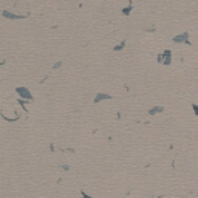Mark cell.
I'll use <instances>...</instances> for the list:
<instances>
[{
    "label": "cell",
    "instance_id": "cell-1",
    "mask_svg": "<svg viewBox=\"0 0 198 198\" xmlns=\"http://www.w3.org/2000/svg\"><path fill=\"white\" fill-rule=\"evenodd\" d=\"M158 60L161 62V64H164V65H169V64H170V60H172V53H170L169 50H166L163 54H160Z\"/></svg>",
    "mask_w": 198,
    "mask_h": 198
},
{
    "label": "cell",
    "instance_id": "cell-2",
    "mask_svg": "<svg viewBox=\"0 0 198 198\" xmlns=\"http://www.w3.org/2000/svg\"><path fill=\"white\" fill-rule=\"evenodd\" d=\"M17 93H19L22 98L28 99V101H31V99H33V96H31V93H30L26 88H23V87H19V88H17Z\"/></svg>",
    "mask_w": 198,
    "mask_h": 198
},
{
    "label": "cell",
    "instance_id": "cell-3",
    "mask_svg": "<svg viewBox=\"0 0 198 198\" xmlns=\"http://www.w3.org/2000/svg\"><path fill=\"white\" fill-rule=\"evenodd\" d=\"M173 42H186V43H189V34L187 33H183V34H179V36H177V37H173Z\"/></svg>",
    "mask_w": 198,
    "mask_h": 198
},
{
    "label": "cell",
    "instance_id": "cell-4",
    "mask_svg": "<svg viewBox=\"0 0 198 198\" xmlns=\"http://www.w3.org/2000/svg\"><path fill=\"white\" fill-rule=\"evenodd\" d=\"M105 99H111L110 94H104V93H99L96 99H94V102H101V101H105Z\"/></svg>",
    "mask_w": 198,
    "mask_h": 198
},
{
    "label": "cell",
    "instance_id": "cell-5",
    "mask_svg": "<svg viewBox=\"0 0 198 198\" xmlns=\"http://www.w3.org/2000/svg\"><path fill=\"white\" fill-rule=\"evenodd\" d=\"M164 109L163 107H155V109H152L150 110V115H155V113H160V111H163Z\"/></svg>",
    "mask_w": 198,
    "mask_h": 198
},
{
    "label": "cell",
    "instance_id": "cell-6",
    "mask_svg": "<svg viewBox=\"0 0 198 198\" xmlns=\"http://www.w3.org/2000/svg\"><path fill=\"white\" fill-rule=\"evenodd\" d=\"M192 107H193V110H195V115H198V105H195V104H193Z\"/></svg>",
    "mask_w": 198,
    "mask_h": 198
},
{
    "label": "cell",
    "instance_id": "cell-7",
    "mask_svg": "<svg viewBox=\"0 0 198 198\" xmlns=\"http://www.w3.org/2000/svg\"><path fill=\"white\" fill-rule=\"evenodd\" d=\"M82 195H84V198H91V197H88V195H87V193H85V192H82Z\"/></svg>",
    "mask_w": 198,
    "mask_h": 198
}]
</instances>
